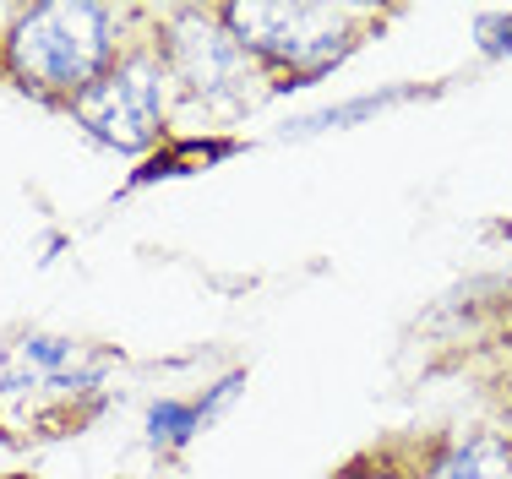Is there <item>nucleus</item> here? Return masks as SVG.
<instances>
[{
    "label": "nucleus",
    "mask_w": 512,
    "mask_h": 479,
    "mask_svg": "<svg viewBox=\"0 0 512 479\" xmlns=\"http://www.w3.org/2000/svg\"><path fill=\"white\" fill-rule=\"evenodd\" d=\"M218 17L229 22L246 55L278 77V88H311L316 77L338 66L355 49L360 11L349 6H224Z\"/></svg>",
    "instance_id": "2"
},
{
    "label": "nucleus",
    "mask_w": 512,
    "mask_h": 479,
    "mask_svg": "<svg viewBox=\"0 0 512 479\" xmlns=\"http://www.w3.org/2000/svg\"><path fill=\"white\" fill-rule=\"evenodd\" d=\"M120 55V11L99 0H33L0 44L6 77L55 104L82 98Z\"/></svg>",
    "instance_id": "1"
},
{
    "label": "nucleus",
    "mask_w": 512,
    "mask_h": 479,
    "mask_svg": "<svg viewBox=\"0 0 512 479\" xmlns=\"http://www.w3.org/2000/svg\"><path fill=\"white\" fill-rule=\"evenodd\" d=\"M414 98V88H387V93H365V98H349V104H333L322 109V115H306V120H289L284 137H316V131H338V126H355V120H371L382 115V109L404 104Z\"/></svg>",
    "instance_id": "7"
},
{
    "label": "nucleus",
    "mask_w": 512,
    "mask_h": 479,
    "mask_svg": "<svg viewBox=\"0 0 512 479\" xmlns=\"http://www.w3.org/2000/svg\"><path fill=\"white\" fill-rule=\"evenodd\" d=\"M158 60L169 71V88L186 98H202L213 109H235L251 98L256 60L213 11H180L158 39Z\"/></svg>",
    "instance_id": "4"
},
{
    "label": "nucleus",
    "mask_w": 512,
    "mask_h": 479,
    "mask_svg": "<svg viewBox=\"0 0 512 479\" xmlns=\"http://www.w3.org/2000/svg\"><path fill=\"white\" fill-rule=\"evenodd\" d=\"M246 387V376H224V382H218L213 392H207V398H197V403H186V398H158L153 409H148V441L158 452H180V447H191V441H197L207 425L218 420V414L229 409V403H235V392Z\"/></svg>",
    "instance_id": "5"
},
{
    "label": "nucleus",
    "mask_w": 512,
    "mask_h": 479,
    "mask_svg": "<svg viewBox=\"0 0 512 479\" xmlns=\"http://www.w3.org/2000/svg\"><path fill=\"white\" fill-rule=\"evenodd\" d=\"M474 39H480L485 55H512V11H485L474 22Z\"/></svg>",
    "instance_id": "8"
},
{
    "label": "nucleus",
    "mask_w": 512,
    "mask_h": 479,
    "mask_svg": "<svg viewBox=\"0 0 512 479\" xmlns=\"http://www.w3.org/2000/svg\"><path fill=\"white\" fill-rule=\"evenodd\" d=\"M66 109L93 142L115 147V153H148L164 137V115H169V71L158 60V49H126Z\"/></svg>",
    "instance_id": "3"
},
{
    "label": "nucleus",
    "mask_w": 512,
    "mask_h": 479,
    "mask_svg": "<svg viewBox=\"0 0 512 479\" xmlns=\"http://www.w3.org/2000/svg\"><path fill=\"white\" fill-rule=\"evenodd\" d=\"M420 479H512V441L496 431H469L447 441Z\"/></svg>",
    "instance_id": "6"
},
{
    "label": "nucleus",
    "mask_w": 512,
    "mask_h": 479,
    "mask_svg": "<svg viewBox=\"0 0 512 479\" xmlns=\"http://www.w3.org/2000/svg\"><path fill=\"white\" fill-rule=\"evenodd\" d=\"M344 479H398V474H387V469H355V474H344Z\"/></svg>",
    "instance_id": "9"
}]
</instances>
